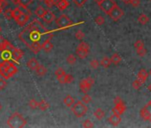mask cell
I'll use <instances>...</instances> for the list:
<instances>
[{"mask_svg":"<svg viewBox=\"0 0 151 128\" xmlns=\"http://www.w3.org/2000/svg\"><path fill=\"white\" fill-rule=\"evenodd\" d=\"M50 37H52L51 31H48L37 20H34L19 34V38L34 54L42 50V44Z\"/></svg>","mask_w":151,"mask_h":128,"instance_id":"1","label":"cell"},{"mask_svg":"<svg viewBox=\"0 0 151 128\" xmlns=\"http://www.w3.org/2000/svg\"><path fill=\"white\" fill-rule=\"evenodd\" d=\"M18 72V68L11 60H3L0 62V76L5 79H9Z\"/></svg>","mask_w":151,"mask_h":128,"instance_id":"2","label":"cell"},{"mask_svg":"<svg viewBox=\"0 0 151 128\" xmlns=\"http://www.w3.org/2000/svg\"><path fill=\"white\" fill-rule=\"evenodd\" d=\"M6 124L12 128H22L27 124V119H25L22 114L14 112L8 117Z\"/></svg>","mask_w":151,"mask_h":128,"instance_id":"3","label":"cell"},{"mask_svg":"<svg viewBox=\"0 0 151 128\" xmlns=\"http://www.w3.org/2000/svg\"><path fill=\"white\" fill-rule=\"evenodd\" d=\"M71 110L77 117H83L87 112V107L82 101H77L72 106Z\"/></svg>","mask_w":151,"mask_h":128,"instance_id":"4","label":"cell"},{"mask_svg":"<svg viewBox=\"0 0 151 128\" xmlns=\"http://www.w3.org/2000/svg\"><path fill=\"white\" fill-rule=\"evenodd\" d=\"M55 23L59 29H68L69 27L74 25L73 22L65 14H61L58 19H56Z\"/></svg>","mask_w":151,"mask_h":128,"instance_id":"5","label":"cell"},{"mask_svg":"<svg viewBox=\"0 0 151 128\" xmlns=\"http://www.w3.org/2000/svg\"><path fill=\"white\" fill-rule=\"evenodd\" d=\"M116 5L115 0H101V2L98 4L99 7L107 14H109Z\"/></svg>","mask_w":151,"mask_h":128,"instance_id":"6","label":"cell"},{"mask_svg":"<svg viewBox=\"0 0 151 128\" xmlns=\"http://www.w3.org/2000/svg\"><path fill=\"white\" fill-rule=\"evenodd\" d=\"M114 103H115V107L112 109L113 113L118 114V115H120V116H121L122 114H124V111H125V109H126V107H125V105H124L123 100H122L119 96H117V97H116V98L114 99Z\"/></svg>","mask_w":151,"mask_h":128,"instance_id":"7","label":"cell"},{"mask_svg":"<svg viewBox=\"0 0 151 128\" xmlns=\"http://www.w3.org/2000/svg\"><path fill=\"white\" fill-rule=\"evenodd\" d=\"M93 84H94V79L92 77H87L80 82L79 88L81 92H83L84 93H87L89 90L92 88V86H93Z\"/></svg>","mask_w":151,"mask_h":128,"instance_id":"8","label":"cell"},{"mask_svg":"<svg viewBox=\"0 0 151 128\" xmlns=\"http://www.w3.org/2000/svg\"><path fill=\"white\" fill-rule=\"evenodd\" d=\"M109 17H110L113 21L117 22V21L124 15V12H123V10L116 5V6L111 10V12L109 14Z\"/></svg>","mask_w":151,"mask_h":128,"instance_id":"9","label":"cell"},{"mask_svg":"<svg viewBox=\"0 0 151 128\" xmlns=\"http://www.w3.org/2000/svg\"><path fill=\"white\" fill-rule=\"evenodd\" d=\"M14 46L5 37H0V52L4 50H13Z\"/></svg>","mask_w":151,"mask_h":128,"instance_id":"10","label":"cell"},{"mask_svg":"<svg viewBox=\"0 0 151 128\" xmlns=\"http://www.w3.org/2000/svg\"><path fill=\"white\" fill-rule=\"evenodd\" d=\"M29 14H26V13H22V14L17 19V20H15V22H16V23L19 25V26H21V27H23V26H25L28 22H29Z\"/></svg>","mask_w":151,"mask_h":128,"instance_id":"11","label":"cell"},{"mask_svg":"<svg viewBox=\"0 0 151 128\" xmlns=\"http://www.w3.org/2000/svg\"><path fill=\"white\" fill-rule=\"evenodd\" d=\"M23 54L24 53L21 49L14 47L12 50V60L15 62H19V60L23 57Z\"/></svg>","mask_w":151,"mask_h":128,"instance_id":"12","label":"cell"},{"mask_svg":"<svg viewBox=\"0 0 151 128\" xmlns=\"http://www.w3.org/2000/svg\"><path fill=\"white\" fill-rule=\"evenodd\" d=\"M55 76L58 79V81L60 84H65V77H66V72L63 69L59 68L55 70Z\"/></svg>","mask_w":151,"mask_h":128,"instance_id":"13","label":"cell"},{"mask_svg":"<svg viewBox=\"0 0 151 128\" xmlns=\"http://www.w3.org/2000/svg\"><path fill=\"white\" fill-rule=\"evenodd\" d=\"M39 65H40L39 62H38L37 60L35 59V58H30V59L27 61V67H28L30 70H32V71H35V70L38 68Z\"/></svg>","mask_w":151,"mask_h":128,"instance_id":"14","label":"cell"},{"mask_svg":"<svg viewBox=\"0 0 151 128\" xmlns=\"http://www.w3.org/2000/svg\"><path fill=\"white\" fill-rule=\"evenodd\" d=\"M43 21L45 22V23H51V22H52L54 20H55V15H54V14L52 13V12H51L50 10H46V12H45V15L43 16Z\"/></svg>","mask_w":151,"mask_h":128,"instance_id":"15","label":"cell"},{"mask_svg":"<svg viewBox=\"0 0 151 128\" xmlns=\"http://www.w3.org/2000/svg\"><path fill=\"white\" fill-rule=\"evenodd\" d=\"M55 6L58 7L60 11H63L69 6V2L68 0H56Z\"/></svg>","mask_w":151,"mask_h":128,"instance_id":"16","label":"cell"},{"mask_svg":"<svg viewBox=\"0 0 151 128\" xmlns=\"http://www.w3.org/2000/svg\"><path fill=\"white\" fill-rule=\"evenodd\" d=\"M121 116L120 115H118V114H113V115H111L110 116H109V122L112 124V125H115V126H116V125H118L120 123H121Z\"/></svg>","mask_w":151,"mask_h":128,"instance_id":"17","label":"cell"},{"mask_svg":"<svg viewBox=\"0 0 151 128\" xmlns=\"http://www.w3.org/2000/svg\"><path fill=\"white\" fill-rule=\"evenodd\" d=\"M51 39H52V37L46 39V40L42 44V49H43L45 52H51V51L52 50V48H53V45L52 44Z\"/></svg>","mask_w":151,"mask_h":128,"instance_id":"18","label":"cell"},{"mask_svg":"<svg viewBox=\"0 0 151 128\" xmlns=\"http://www.w3.org/2000/svg\"><path fill=\"white\" fill-rule=\"evenodd\" d=\"M90 51H87L86 49H83V48H80V47H77V50H76V54L77 56L80 59H85L88 56V53H89Z\"/></svg>","mask_w":151,"mask_h":128,"instance_id":"19","label":"cell"},{"mask_svg":"<svg viewBox=\"0 0 151 128\" xmlns=\"http://www.w3.org/2000/svg\"><path fill=\"white\" fill-rule=\"evenodd\" d=\"M147 77H148V72H147L145 69H141V70L138 72V75H137V78H139L143 84L146 82Z\"/></svg>","mask_w":151,"mask_h":128,"instance_id":"20","label":"cell"},{"mask_svg":"<svg viewBox=\"0 0 151 128\" xmlns=\"http://www.w3.org/2000/svg\"><path fill=\"white\" fill-rule=\"evenodd\" d=\"M63 102H64V104H65L67 107L70 108V107H72V106L75 104L76 101H75V99H74L71 95H69V94H68V95H67V96L64 98Z\"/></svg>","mask_w":151,"mask_h":128,"instance_id":"21","label":"cell"},{"mask_svg":"<svg viewBox=\"0 0 151 128\" xmlns=\"http://www.w3.org/2000/svg\"><path fill=\"white\" fill-rule=\"evenodd\" d=\"M1 58L3 60H12V50H4L1 52Z\"/></svg>","mask_w":151,"mask_h":128,"instance_id":"22","label":"cell"},{"mask_svg":"<svg viewBox=\"0 0 151 128\" xmlns=\"http://www.w3.org/2000/svg\"><path fill=\"white\" fill-rule=\"evenodd\" d=\"M45 12H46V10H45L43 6H37V7L36 8V10H35V15H36L37 18H43V16L45 15Z\"/></svg>","mask_w":151,"mask_h":128,"instance_id":"23","label":"cell"},{"mask_svg":"<svg viewBox=\"0 0 151 128\" xmlns=\"http://www.w3.org/2000/svg\"><path fill=\"white\" fill-rule=\"evenodd\" d=\"M35 72H36V74L38 77H44L46 74L47 70H46V68L45 66H43V65H41V64H40V65L38 66V68L35 70Z\"/></svg>","mask_w":151,"mask_h":128,"instance_id":"24","label":"cell"},{"mask_svg":"<svg viewBox=\"0 0 151 128\" xmlns=\"http://www.w3.org/2000/svg\"><path fill=\"white\" fill-rule=\"evenodd\" d=\"M110 60H111V62L113 64H115V65H118L122 60V58L118 53H113L112 56L110 57Z\"/></svg>","mask_w":151,"mask_h":128,"instance_id":"25","label":"cell"},{"mask_svg":"<svg viewBox=\"0 0 151 128\" xmlns=\"http://www.w3.org/2000/svg\"><path fill=\"white\" fill-rule=\"evenodd\" d=\"M33 2V0H19V6L24 9H28L29 5H31Z\"/></svg>","mask_w":151,"mask_h":128,"instance_id":"26","label":"cell"},{"mask_svg":"<svg viewBox=\"0 0 151 128\" xmlns=\"http://www.w3.org/2000/svg\"><path fill=\"white\" fill-rule=\"evenodd\" d=\"M112 62H111V60H110V58H109V57H103L102 58V60H101V65L103 67V68H109V66H110V64H111Z\"/></svg>","mask_w":151,"mask_h":128,"instance_id":"27","label":"cell"},{"mask_svg":"<svg viewBox=\"0 0 151 128\" xmlns=\"http://www.w3.org/2000/svg\"><path fill=\"white\" fill-rule=\"evenodd\" d=\"M38 109L42 111H45L49 109V103L45 101V100H42L39 101V104H38Z\"/></svg>","mask_w":151,"mask_h":128,"instance_id":"28","label":"cell"},{"mask_svg":"<svg viewBox=\"0 0 151 128\" xmlns=\"http://www.w3.org/2000/svg\"><path fill=\"white\" fill-rule=\"evenodd\" d=\"M94 116H95L97 119L101 120V119L105 116V112H104L101 109L98 108V109L94 111Z\"/></svg>","mask_w":151,"mask_h":128,"instance_id":"29","label":"cell"},{"mask_svg":"<svg viewBox=\"0 0 151 128\" xmlns=\"http://www.w3.org/2000/svg\"><path fill=\"white\" fill-rule=\"evenodd\" d=\"M148 21H149L148 17H147L146 14H141L138 17V22H139L140 24H142V25H146V24L148 22Z\"/></svg>","mask_w":151,"mask_h":128,"instance_id":"30","label":"cell"},{"mask_svg":"<svg viewBox=\"0 0 151 128\" xmlns=\"http://www.w3.org/2000/svg\"><path fill=\"white\" fill-rule=\"evenodd\" d=\"M22 11L19 8V7H17V8H15V9H14L13 10V19H14V20H17L22 14Z\"/></svg>","mask_w":151,"mask_h":128,"instance_id":"31","label":"cell"},{"mask_svg":"<svg viewBox=\"0 0 151 128\" xmlns=\"http://www.w3.org/2000/svg\"><path fill=\"white\" fill-rule=\"evenodd\" d=\"M67 62L68 63V64H70V65H74V64L77 62V57H76L74 54H69V55H68V57H67Z\"/></svg>","mask_w":151,"mask_h":128,"instance_id":"32","label":"cell"},{"mask_svg":"<svg viewBox=\"0 0 151 128\" xmlns=\"http://www.w3.org/2000/svg\"><path fill=\"white\" fill-rule=\"evenodd\" d=\"M140 116H141L144 120H146V121H149V120H150L149 115H148L147 111L146 110L145 107H144L143 109H141V110H140Z\"/></svg>","mask_w":151,"mask_h":128,"instance_id":"33","label":"cell"},{"mask_svg":"<svg viewBox=\"0 0 151 128\" xmlns=\"http://www.w3.org/2000/svg\"><path fill=\"white\" fill-rule=\"evenodd\" d=\"M38 104H39V102L37 101L35 99H31V100L29 101V108L32 109H38Z\"/></svg>","mask_w":151,"mask_h":128,"instance_id":"34","label":"cell"},{"mask_svg":"<svg viewBox=\"0 0 151 128\" xmlns=\"http://www.w3.org/2000/svg\"><path fill=\"white\" fill-rule=\"evenodd\" d=\"M4 16L6 19L7 20H11L13 19V10L10 8H7L5 12H4Z\"/></svg>","mask_w":151,"mask_h":128,"instance_id":"35","label":"cell"},{"mask_svg":"<svg viewBox=\"0 0 151 128\" xmlns=\"http://www.w3.org/2000/svg\"><path fill=\"white\" fill-rule=\"evenodd\" d=\"M142 84H143V83H142L139 78H137V79H135V80L132 82V87H133L135 90H139V89L141 87Z\"/></svg>","mask_w":151,"mask_h":128,"instance_id":"36","label":"cell"},{"mask_svg":"<svg viewBox=\"0 0 151 128\" xmlns=\"http://www.w3.org/2000/svg\"><path fill=\"white\" fill-rule=\"evenodd\" d=\"M99 66H100V62L97 60H92L91 61H90V67L93 69V70H96V69H98L99 68Z\"/></svg>","mask_w":151,"mask_h":128,"instance_id":"37","label":"cell"},{"mask_svg":"<svg viewBox=\"0 0 151 128\" xmlns=\"http://www.w3.org/2000/svg\"><path fill=\"white\" fill-rule=\"evenodd\" d=\"M75 37H76V38H77L78 40H83L85 38V33L82 30L79 29V30H78L77 32H76Z\"/></svg>","mask_w":151,"mask_h":128,"instance_id":"38","label":"cell"},{"mask_svg":"<svg viewBox=\"0 0 151 128\" xmlns=\"http://www.w3.org/2000/svg\"><path fill=\"white\" fill-rule=\"evenodd\" d=\"M81 101H82L84 103H86V104H88V103H90V102L92 101V97H91V96H90L88 93H85V95L82 97Z\"/></svg>","mask_w":151,"mask_h":128,"instance_id":"39","label":"cell"},{"mask_svg":"<svg viewBox=\"0 0 151 128\" xmlns=\"http://www.w3.org/2000/svg\"><path fill=\"white\" fill-rule=\"evenodd\" d=\"M83 127H86V128H92L94 126V124H93V122L90 119H86L83 122Z\"/></svg>","mask_w":151,"mask_h":128,"instance_id":"40","label":"cell"},{"mask_svg":"<svg viewBox=\"0 0 151 128\" xmlns=\"http://www.w3.org/2000/svg\"><path fill=\"white\" fill-rule=\"evenodd\" d=\"M95 22H96V24H98V25H103L104 24V22H105V19H104V17L103 16H101V15H99V16H97L96 18H95Z\"/></svg>","mask_w":151,"mask_h":128,"instance_id":"41","label":"cell"},{"mask_svg":"<svg viewBox=\"0 0 151 128\" xmlns=\"http://www.w3.org/2000/svg\"><path fill=\"white\" fill-rule=\"evenodd\" d=\"M73 2H74V4L77 6L81 7V6H83L87 2V0H73Z\"/></svg>","mask_w":151,"mask_h":128,"instance_id":"42","label":"cell"},{"mask_svg":"<svg viewBox=\"0 0 151 128\" xmlns=\"http://www.w3.org/2000/svg\"><path fill=\"white\" fill-rule=\"evenodd\" d=\"M134 47L136 49H140V48H144V42L142 40H137L134 43Z\"/></svg>","mask_w":151,"mask_h":128,"instance_id":"43","label":"cell"},{"mask_svg":"<svg viewBox=\"0 0 151 128\" xmlns=\"http://www.w3.org/2000/svg\"><path fill=\"white\" fill-rule=\"evenodd\" d=\"M78 47H80V48L86 49L87 51H90V45L86 42H81V43H79V45H78Z\"/></svg>","mask_w":151,"mask_h":128,"instance_id":"44","label":"cell"},{"mask_svg":"<svg viewBox=\"0 0 151 128\" xmlns=\"http://www.w3.org/2000/svg\"><path fill=\"white\" fill-rule=\"evenodd\" d=\"M74 81V77L70 74H66L65 77V84H71Z\"/></svg>","mask_w":151,"mask_h":128,"instance_id":"45","label":"cell"},{"mask_svg":"<svg viewBox=\"0 0 151 128\" xmlns=\"http://www.w3.org/2000/svg\"><path fill=\"white\" fill-rule=\"evenodd\" d=\"M6 86H7V82L6 81V79L4 78H0V91L4 90Z\"/></svg>","mask_w":151,"mask_h":128,"instance_id":"46","label":"cell"},{"mask_svg":"<svg viewBox=\"0 0 151 128\" xmlns=\"http://www.w3.org/2000/svg\"><path fill=\"white\" fill-rule=\"evenodd\" d=\"M137 54L140 57H143L147 54V50L145 48H140V49H137Z\"/></svg>","mask_w":151,"mask_h":128,"instance_id":"47","label":"cell"},{"mask_svg":"<svg viewBox=\"0 0 151 128\" xmlns=\"http://www.w3.org/2000/svg\"><path fill=\"white\" fill-rule=\"evenodd\" d=\"M43 1L45 2V4L48 7L51 8L53 5H55L56 0H43Z\"/></svg>","mask_w":151,"mask_h":128,"instance_id":"48","label":"cell"},{"mask_svg":"<svg viewBox=\"0 0 151 128\" xmlns=\"http://www.w3.org/2000/svg\"><path fill=\"white\" fill-rule=\"evenodd\" d=\"M145 109H146V110L147 111V113H148V115H149V117H150V122H151V101L145 106Z\"/></svg>","mask_w":151,"mask_h":128,"instance_id":"49","label":"cell"},{"mask_svg":"<svg viewBox=\"0 0 151 128\" xmlns=\"http://www.w3.org/2000/svg\"><path fill=\"white\" fill-rule=\"evenodd\" d=\"M133 7H138L140 4V0H132L130 3Z\"/></svg>","mask_w":151,"mask_h":128,"instance_id":"50","label":"cell"},{"mask_svg":"<svg viewBox=\"0 0 151 128\" xmlns=\"http://www.w3.org/2000/svg\"><path fill=\"white\" fill-rule=\"evenodd\" d=\"M122 1L124 3V4H126V5H128V4H130L131 3V1L132 0H122Z\"/></svg>","mask_w":151,"mask_h":128,"instance_id":"51","label":"cell"},{"mask_svg":"<svg viewBox=\"0 0 151 128\" xmlns=\"http://www.w3.org/2000/svg\"><path fill=\"white\" fill-rule=\"evenodd\" d=\"M14 5H19V0H11Z\"/></svg>","mask_w":151,"mask_h":128,"instance_id":"52","label":"cell"},{"mask_svg":"<svg viewBox=\"0 0 151 128\" xmlns=\"http://www.w3.org/2000/svg\"><path fill=\"white\" fill-rule=\"evenodd\" d=\"M147 89H148V91H150V92H151V84H149V85H148Z\"/></svg>","mask_w":151,"mask_h":128,"instance_id":"53","label":"cell"},{"mask_svg":"<svg viewBox=\"0 0 151 128\" xmlns=\"http://www.w3.org/2000/svg\"><path fill=\"white\" fill-rule=\"evenodd\" d=\"M95 2H96L97 4H99V3H101V0H95Z\"/></svg>","mask_w":151,"mask_h":128,"instance_id":"54","label":"cell"},{"mask_svg":"<svg viewBox=\"0 0 151 128\" xmlns=\"http://www.w3.org/2000/svg\"><path fill=\"white\" fill-rule=\"evenodd\" d=\"M2 108H3V106H2L1 102H0V110H1V109H2Z\"/></svg>","mask_w":151,"mask_h":128,"instance_id":"55","label":"cell"},{"mask_svg":"<svg viewBox=\"0 0 151 128\" xmlns=\"http://www.w3.org/2000/svg\"><path fill=\"white\" fill-rule=\"evenodd\" d=\"M1 13H2V7H1V6H0V14H1Z\"/></svg>","mask_w":151,"mask_h":128,"instance_id":"56","label":"cell"},{"mask_svg":"<svg viewBox=\"0 0 151 128\" xmlns=\"http://www.w3.org/2000/svg\"><path fill=\"white\" fill-rule=\"evenodd\" d=\"M1 32H2V27L0 26V33H1Z\"/></svg>","mask_w":151,"mask_h":128,"instance_id":"57","label":"cell"},{"mask_svg":"<svg viewBox=\"0 0 151 128\" xmlns=\"http://www.w3.org/2000/svg\"><path fill=\"white\" fill-rule=\"evenodd\" d=\"M5 1V0H0V2H1V3H3Z\"/></svg>","mask_w":151,"mask_h":128,"instance_id":"58","label":"cell"},{"mask_svg":"<svg viewBox=\"0 0 151 128\" xmlns=\"http://www.w3.org/2000/svg\"><path fill=\"white\" fill-rule=\"evenodd\" d=\"M149 74H150V76H151V70H150V72H149Z\"/></svg>","mask_w":151,"mask_h":128,"instance_id":"59","label":"cell"},{"mask_svg":"<svg viewBox=\"0 0 151 128\" xmlns=\"http://www.w3.org/2000/svg\"><path fill=\"white\" fill-rule=\"evenodd\" d=\"M149 1H151V0H149Z\"/></svg>","mask_w":151,"mask_h":128,"instance_id":"60","label":"cell"}]
</instances>
